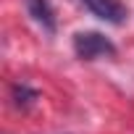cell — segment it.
<instances>
[{
	"instance_id": "obj_3",
	"label": "cell",
	"mask_w": 134,
	"mask_h": 134,
	"mask_svg": "<svg viewBox=\"0 0 134 134\" xmlns=\"http://www.w3.org/2000/svg\"><path fill=\"white\" fill-rule=\"evenodd\" d=\"M24 3H26L29 16H32V19L42 26V32L55 34V13H53L50 0H24Z\"/></svg>"
},
{
	"instance_id": "obj_4",
	"label": "cell",
	"mask_w": 134,
	"mask_h": 134,
	"mask_svg": "<svg viewBox=\"0 0 134 134\" xmlns=\"http://www.w3.org/2000/svg\"><path fill=\"white\" fill-rule=\"evenodd\" d=\"M37 97H40V92H37V90H32V87H29V84H24V82H19V84H13V87H11V100H13V105H16V108H21V110H26Z\"/></svg>"
},
{
	"instance_id": "obj_1",
	"label": "cell",
	"mask_w": 134,
	"mask_h": 134,
	"mask_svg": "<svg viewBox=\"0 0 134 134\" xmlns=\"http://www.w3.org/2000/svg\"><path fill=\"white\" fill-rule=\"evenodd\" d=\"M74 53L82 60H95V58L116 55V45L100 32H76L74 34Z\"/></svg>"
},
{
	"instance_id": "obj_2",
	"label": "cell",
	"mask_w": 134,
	"mask_h": 134,
	"mask_svg": "<svg viewBox=\"0 0 134 134\" xmlns=\"http://www.w3.org/2000/svg\"><path fill=\"white\" fill-rule=\"evenodd\" d=\"M82 5L92 16H97L100 21L113 24V26H121L126 21V16H129V8L121 3V0H82Z\"/></svg>"
}]
</instances>
